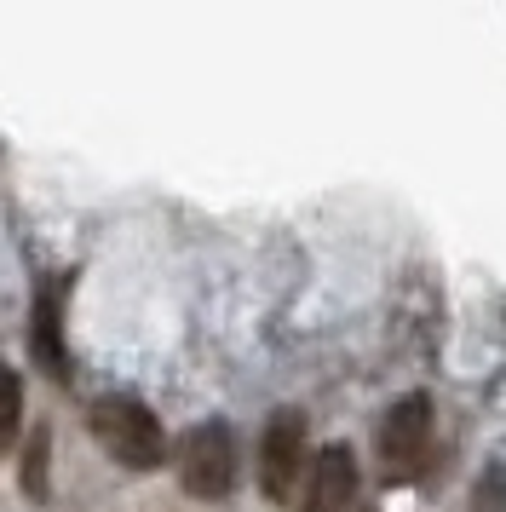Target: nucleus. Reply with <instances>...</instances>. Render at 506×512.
Listing matches in <instances>:
<instances>
[{"label":"nucleus","instance_id":"20e7f679","mask_svg":"<svg viewBox=\"0 0 506 512\" xmlns=\"http://www.w3.org/2000/svg\"><path fill=\"white\" fill-rule=\"evenodd\" d=\"M305 472V415L299 409H276L265 420V438H259V484L271 501H288Z\"/></svg>","mask_w":506,"mask_h":512},{"label":"nucleus","instance_id":"f257e3e1","mask_svg":"<svg viewBox=\"0 0 506 512\" xmlns=\"http://www.w3.org/2000/svg\"><path fill=\"white\" fill-rule=\"evenodd\" d=\"M92 438L110 455L115 466H133V472H150V466L167 461V432L161 420L150 415V403H138L127 392H110L92 403Z\"/></svg>","mask_w":506,"mask_h":512},{"label":"nucleus","instance_id":"7ed1b4c3","mask_svg":"<svg viewBox=\"0 0 506 512\" xmlns=\"http://www.w3.org/2000/svg\"><path fill=\"white\" fill-rule=\"evenodd\" d=\"M179 484L202 501H219L236 489V438L225 420H202L179 438Z\"/></svg>","mask_w":506,"mask_h":512},{"label":"nucleus","instance_id":"423d86ee","mask_svg":"<svg viewBox=\"0 0 506 512\" xmlns=\"http://www.w3.org/2000/svg\"><path fill=\"white\" fill-rule=\"evenodd\" d=\"M357 507V455L345 443H328L311 461V489H305V512H351Z\"/></svg>","mask_w":506,"mask_h":512},{"label":"nucleus","instance_id":"6e6552de","mask_svg":"<svg viewBox=\"0 0 506 512\" xmlns=\"http://www.w3.org/2000/svg\"><path fill=\"white\" fill-rule=\"evenodd\" d=\"M472 512H506V461H495L472 489Z\"/></svg>","mask_w":506,"mask_h":512},{"label":"nucleus","instance_id":"f03ea898","mask_svg":"<svg viewBox=\"0 0 506 512\" xmlns=\"http://www.w3.org/2000/svg\"><path fill=\"white\" fill-rule=\"evenodd\" d=\"M426 461H432V397L409 392L380 420V472L386 484H409L426 472Z\"/></svg>","mask_w":506,"mask_h":512},{"label":"nucleus","instance_id":"39448f33","mask_svg":"<svg viewBox=\"0 0 506 512\" xmlns=\"http://www.w3.org/2000/svg\"><path fill=\"white\" fill-rule=\"evenodd\" d=\"M64 277H52L35 288V305H29V351L52 380H69V351H64Z\"/></svg>","mask_w":506,"mask_h":512},{"label":"nucleus","instance_id":"0eeeda50","mask_svg":"<svg viewBox=\"0 0 506 512\" xmlns=\"http://www.w3.org/2000/svg\"><path fill=\"white\" fill-rule=\"evenodd\" d=\"M18 415H23V380L12 363H0V438L18 432Z\"/></svg>","mask_w":506,"mask_h":512}]
</instances>
